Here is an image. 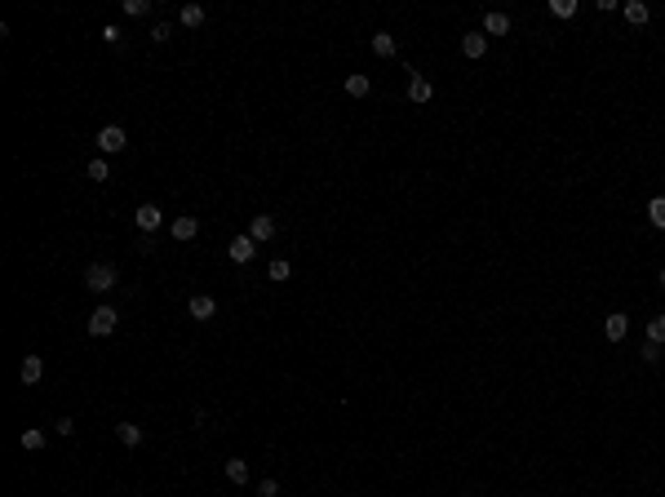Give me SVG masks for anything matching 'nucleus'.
<instances>
[{
	"label": "nucleus",
	"mask_w": 665,
	"mask_h": 497,
	"mask_svg": "<svg viewBox=\"0 0 665 497\" xmlns=\"http://www.w3.org/2000/svg\"><path fill=\"white\" fill-rule=\"evenodd\" d=\"M621 14H625V22H634V27H643V22L652 18V9L643 5V0H630V5H621Z\"/></svg>",
	"instance_id": "13"
},
{
	"label": "nucleus",
	"mask_w": 665,
	"mask_h": 497,
	"mask_svg": "<svg viewBox=\"0 0 665 497\" xmlns=\"http://www.w3.org/2000/svg\"><path fill=\"white\" fill-rule=\"evenodd\" d=\"M661 289H665V271H661Z\"/></svg>",
	"instance_id": "31"
},
{
	"label": "nucleus",
	"mask_w": 665,
	"mask_h": 497,
	"mask_svg": "<svg viewBox=\"0 0 665 497\" xmlns=\"http://www.w3.org/2000/svg\"><path fill=\"white\" fill-rule=\"evenodd\" d=\"M288 275H293V266H288L284 258H275V262H271V280H275V284H284Z\"/></svg>",
	"instance_id": "26"
},
{
	"label": "nucleus",
	"mask_w": 665,
	"mask_h": 497,
	"mask_svg": "<svg viewBox=\"0 0 665 497\" xmlns=\"http://www.w3.org/2000/svg\"><path fill=\"white\" fill-rule=\"evenodd\" d=\"M625 329H630V315H625V311H612L608 320H603V333H608V342H621Z\"/></svg>",
	"instance_id": "9"
},
{
	"label": "nucleus",
	"mask_w": 665,
	"mask_h": 497,
	"mask_svg": "<svg viewBox=\"0 0 665 497\" xmlns=\"http://www.w3.org/2000/svg\"><path fill=\"white\" fill-rule=\"evenodd\" d=\"M226 480H231V484H249V462H244V457H231V462H226Z\"/></svg>",
	"instance_id": "19"
},
{
	"label": "nucleus",
	"mask_w": 665,
	"mask_h": 497,
	"mask_svg": "<svg viewBox=\"0 0 665 497\" xmlns=\"http://www.w3.org/2000/svg\"><path fill=\"white\" fill-rule=\"evenodd\" d=\"M125 14L129 18H147L151 14V0H125Z\"/></svg>",
	"instance_id": "24"
},
{
	"label": "nucleus",
	"mask_w": 665,
	"mask_h": 497,
	"mask_svg": "<svg viewBox=\"0 0 665 497\" xmlns=\"http://www.w3.org/2000/svg\"><path fill=\"white\" fill-rule=\"evenodd\" d=\"M648 222H652V227H661V231H665V196L648 200Z\"/></svg>",
	"instance_id": "20"
},
{
	"label": "nucleus",
	"mask_w": 665,
	"mask_h": 497,
	"mask_svg": "<svg viewBox=\"0 0 665 497\" xmlns=\"http://www.w3.org/2000/svg\"><path fill=\"white\" fill-rule=\"evenodd\" d=\"M116 324H120V311H116V307H98V311L89 315V324H84V329H89V337H107Z\"/></svg>",
	"instance_id": "3"
},
{
	"label": "nucleus",
	"mask_w": 665,
	"mask_h": 497,
	"mask_svg": "<svg viewBox=\"0 0 665 497\" xmlns=\"http://www.w3.org/2000/svg\"><path fill=\"white\" fill-rule=\"evenodd\" d=\"M151 40H155V45L169 40V22H155V27H151Z\"/></svg>",
	"instance_id": "28"
},
{
	"label": "nucleus",
	"mask_w": 665,
	"mask_h": 497,
	"mask_svg": "<svg viewBox=\"0 0 665 497\" xmlns=\"http://www.w3.org/2000/svg\"><path fill=\"white\" fill-rule=\"evenodd\" d=\"M249 236L258 240V245H266V240H275V217H271V213H253V222H249Z\"/></svg>",
	"instance_id": "6"
},
{
	"label": "nucleus",
	"mask_w": 665,
	"mask_h": 497,
	"mask_svg": "<svg viewBox=\"0 0 665 497\" xmlns=\"http://www.w3.org/2000/svg\"><path fill=\"white\" fill-rule=\"evenodd\" d=\"M253 253H258V240L253 236H235L231 245H226V258L231 262H253Z\"/></svg>",
	"instance_id": "5"
},
{
	"label": "nucleus",
	"mask_w": 665,
	"mask_h": 497,
	"mask_svg": "<svg viewBox=\"0 0 665 497\" xmlns=\"http://www.w3.org/2000/svg\"><path fill=\"white\" fill-rule=\"evenodd\" d=\"M116 284H120V271L111 262H93L89 271H84V289H93V293H111Z\"/></svg>",
	"instance_id": "1"
},
{
	"label": "nucleus",
	"mask_w": 665,
	"mask_h": 497,
	"mask_svg": "<svg viewBox=\"0 0 665 497\" xmlns=\"http://www.w3.org/2000/svg\"><path fill=\"white\" fill-rule=\"evenodd\" d=\"M116 435H120V444H129V448L142 444V427H138V422H116Z\"/></svg>",
	"instance_id": "14"
},
{
	"label": "nucleus",
	"mask_w": 665,
	"mask_h": 497,
	"mask_svg": "<svg viewBox=\"0 0 665 497\" xmlns=\"http://www.w3.org/2000/svg\"><path fill=\"white\" fill-rule=\"evenodd\" d=\"M84 174H89L93 183H107V178H111V169H107V160H102V155H93V160H89V169H84Z\"/></svg>",
	"instance_id": "21"
},
{
	"label": "nucleus",
	"mask_w": 665,
	"mask_h": 497,
	"mask_svg": "<svg viewBox=\"0 0 665 497\" xmlns=\"http://www.w3.org/2000/svg\"><path fill=\"white\" fill-rule=\"evenodd\" d=\"M462 54L466 58H483V54H488V36H483V31H466L462 36Z\"/></svg>",
	"instance_id": "11"
},
{
	"label": "nucleus",
	"mask_w": 665,
	"mask_h": 497,
	"mask_svg": "<svg viewBox=\"0 0 665 497\" xmlns=\"http://www.w3.org/2000/svg\"><path fill=\"white\" fill-rule=\"evenodd\" d=\"M18 378H22V386H36L45 378V360L40 355H27V360H22V369H18Z\"/></svg>",
	"instance_id": "10"
},
{
	"label": "nucleus",
	"mask_w": 665,
	"mask_h": 497,
	"mask_svg": "<svg viewBox=\"0 0 665 497\" xmlns=\"http://www.w3.org/2000/svg\"><path fill=\"white\" fill-rule=\"evenodd\" d=\"M648 342L665 346V315H657V320H648Z\"/></svg>",
	"instance_id": "23"
},
{
	"label": "nucleus",
	"mask_w": 665,
	"mask_h": 497,
	"mask_svg": "<svg viewBox=\"0 0 665 497\" xmlns=\"http://www.w3.org/2000/svg\"><path fill=\"white\" fill-rule=\"evenodd\" d=\"M430 98H435V84H430L426 76H417V71H413V80H408V102H417V107H421V102H430Z\"/></svg>",
	"instance_id": "7"
},
{
	"label": "nucleus",
	"mask_w": 665,
	"mask_h": 497,
	"mask_svg": "<svg viewBox=\"0 0 665 497\" xmlns=\"http://www.w3.org/2000/svg\"><path fill=\"white\" fill-rule=\"evenodd\" d=\"M373 54H377V58H395V54H399L395 36H386V31H377V36H373Z\"/></svg>",
	"instance_id": "15"
},
{
	"label": "nucleus",
	"mask_w": 665,
	"mask_h": 497,
	"mask_svg": "<svg viewBox=\"0 0 665 497\" xmlns=\"http://www.w3.org/2000/svg\"><path fill=\"white\" fill-rule=\"evenodd\" d=\"M102 40H107V45H116V40H120V27H116V22H111V27H102Z\"/></svg>",
	"instance_id": "30"
},
{
	"label": "nucleus",
	"mask_w": 665,
	"mask_h": 497,
	"mask_svg": "<svg viewBox=\"0 0 665 497\" xmlns=\"http://www.w3.org/2000/svg\"><path fill=\"white\" fill-rule=\"evenodd\" d=\"M506 31H510L506 14H483V36H506Z\"/></svg>",
	"instance_id": "16"
},
{
	"label": "nucleus",
	"mask_w": 665,
	"mask_h": 497,
	"mask_svg": "<svg viewBox=\"0 0 665 497\" xmlns=\"http://www.w3.org/2000/svg\"><path fill=\"white\" fill-rule=\"evenodd\" d=\"M368 89H373V84H368V76H364V71L346 76V93H350V98H368Z\"/></svg>",
	"instance_id": "18"
},
{
	"label": "nucleus",
	"mask_w": 665,
	"mask_h": 497,
	"mask_svg": "<svg viewBox=\"0 0 665 497\" xmlns=\"http://www.w3.org/2000/svg\"><path fill=\"white\" fill-rule=\"evenodd\" d=\"M182 27H204V5H187L182 9Z\"/></svg>",
	"instance_id": "22"
},
{
	"label": "nucleus",
	"mask_w": 665,
	"mask_h": 497,
	"mask_svg": "<svg viewBox=\"0 0 665 497\" xmlns=\"http://www.w3.org/2000/svg\"><path fill=\"white\" fill-rule=\"evenodd\" d=\"M639 355H643V365H657V360H661V346H657V342H643Z\"/></svg>",
	"instance_id": "27"
},
{
	"label": "nucleus",
	"mask_w": 665,
	"mask_h": 497,
	"mask_svg": "<svg viewBox=\"0 0 665 497\" xmlns=\"http://www.w3.org/2000/svg\"><path fill=\"white\" fill-rule=\"evenodd\" d=\"M18 444L27 448V453H40V448H45V431H40V427H27V431L18 435Z\"/></svg>",
	"instance_id": "17"
},
{
	"label": "nucleus",
	"mask_w": 665,
	"mask_h": 497,
	"mask_svg": "<svg viewBox=\"0 0 665 497\" xmlns=\"http://www.w3.org/2000/svg\"><path fill=\"white\" fill-rule=\"evenodd\" d=\"M258 493H262V497H280V484H275V480H262Z\"/></svg>",
	"instance_id": "29"
},
{
	"label": "nucleus",
	"mask_w": 665,
	"mask_h": 497,
	"mask_svg": "<svg viewBox=\"0 0 665 497\" xmlns=\"http://www.w3.org/2000/svg\"><path fill=\"white\" fill-rule=\"evenodd\" d=\"M133 227H138L142 236L160 231V227H164V209H160V204H138V209H133Z\"/></svg>",
	"instance_id": "2"
},
{
	"label": "nucleus",
	"mask_w": 665,
	"mask_h": 497,
	"mask_svg": "<svg viewBox=\"0 0 665 497\" xmlns=\"http://www.w3.org/2000/svg\"><path fill=\"white\" fill-rule=\"evenodd\" d=\"M169 231H173V240H182V245H187V240H196L200 222H196L191 213H182V217H173V227H169Z\"/></svg>",
	"instance_id": "12"
},
{
	"label": "nucleus",
	"mask_w": 665,
	"mask_h": 497,
	"mask_svg": "<svg viewBox=\"0 0 665 497\" xmlns=\"http://www.w3.org/2000/svg\"><path fill=\"white\" fill-rule=\"evenodd\" d=\"M550 14L554 18H572L577 14V0H550Z\"/></svg>",
	"instance_id": "25"
},
{
	"label": "nucleus",
	"mask_w": 665,
	"mask_h": 497,
	"mask_svg": "<svg viewBox=\"0 0 665 497\" xmlns=\"http://www.w3.org/2000/svg\"><path fill=\"white\" fill-rule=\"evenodd\" d=\"M187 311H191V320H213V315H217V302H213L209 293H196V298L187 302Z\"/></svg>",
	"instance_id": "8"
},
{
	"label": "nucleus",
	"mask_w": 665,
	"mask_h": 497,
	"mask_svg": "<svg viewBox=\"0 0 665 497\" xmlns=\"http://www.w3.org/2000/svg\"><path fill=\"white\" fill-rule=\"evenodd\" d=\"M125 147H129V138H125V129H120V125H107V129L98 133V151L116 155V151H125Z\"/></svg>",
	"instance_id": "4"
}]
</instances>
